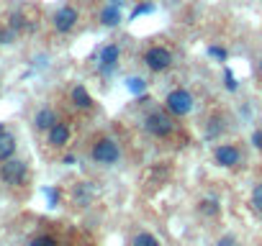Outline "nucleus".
I'll return each instance as SVG.
<instances>
[{
  "instance_id": "18",
  "label": "nucleus",
  "mask_w": 262,
  "mask_h": 246,
  "mask_svg": "<svg viewBox=\"0 0 262 246\" xmlns=\"http://www.w3.org/2000/svg\"><path fill=\"white\" fill-rule=\"evenodd\" d=\"M75 203H80V205H88V203H90V190H88V182H80V185L75 187Z\"/></svg>"
},
{
  "instance_id": "31",
  "label": "nucleus",
  "mask_w": 262,
  "mask_h": 246,
  "mask_svg": "<svg viewBox=\"0 0 262 246\" xmlns=\"http://www.w3.org/2000/svg\"><path fill=\"white\" fill-rule=\"evenodd\" d=\"M3 131H6V126H3V123H0V134H3Z\"/></svg>"
},
{
  "instance_id": "10",
  "label": "nucleus",
  "mask_w": 262,
  "mask_h": 246,
  "mask_svg": "<svg viewBox=\"0 0 262 246\" xmlns=\"http://www.w3.org/2000/svg\"><path fill=\"white\" fill-rule=\"evenodd\" d=\"M98 21H100V26H105V29H113V26H118L123 18H121V6H113V3H105L103 8H100V13H98Z\"/></svg>"
},
{
  "instance_id": "24",
  "label": "nucleus",
  "mask_w": 262,
  "mask_h": 246,
  "mask_svg": "<svg viewBox=\"0 0 262 246\" xmlns=\"http://www.w3.org/2000/svg\"><path fill=\"white\" fill-rule=\"evenodd\" d=\"M16 41V31L8 26V29H0V46L3 44H13Z\"/></svg>"
},
{
  "instance_id": "1",
  "label": "nucleus",
  "mask_w": 262,
  "mask_h": 246,
  "mask_svg": "<svg viewBox=\"0 0 262 246\" xmlns=\"http://www.w3.org/2000/svg\"><path fill=\"white\" fill-rule=\"evenodd\" d=\"M144 131L155 139H167L175 131V120L167 110H149L144 115Z\"/></svg>"
},
{
  "instance_id": "3",
  "label": "nucleus",
  "mask_w": 262,
  "mask_h": 246,
  "mask_svg": "<svg viewBox=\"0 0 262 246\" xmlns=\"http://www.w3.org/2000/svg\"><path fill=\"white\" fill-rule=\"evenodd\" d=\"M90 159H93L95 164H100V167H111V164H116V162L121 159V146H118L113 139L103 136V139H98V141L93 144Z\"/></svg>"
},
{
  "instance_id": "22",
  "label": "nucleus",
  "mask_w": 262,
  "mask_h": 246,
  "mask_svg": "<svg viewBox=\"0 0 262 246\" xmlns=\"http://www.w3.org/2000/svg\"><path fill=\"white\" fill-rule=\"evenodd\" d=\"M147 13H155V6H152V3H142V6H137L134 11H131V21L139 18V16H147Z\"/></svg>"
},
{
  "instance_id": "15",
  "label": "nucleus",
  "mask_w": 262,
  "mask_h": 246,
  "mask_svg": "<svg viewBox=\"0 0 262 246\" xmlns=\"http://www.w3.org/2000/svg\"><path fill=\"white\" fill-rule=\"evenodd\" d=\"M224 129H226V126H224V118H221V115H211L208 123H206V136H208V139H219V136L224 134Z\"/></svg>"
},
{
  "instance_id": "27",
  "label": "nucleus",
  "mask_w": 262,
  "mask_h": 246,
  "mask_svg": "<svg viewBox=\"0 0 262 246\" xmlns=\"http://www.w3.org/2000/svg\"><path fill=\"white\" fill-rule=\"evenodd\" d=\"M249 141H252V146H254V149H259V152H262V129L252 131V139H249Z\"/></svg>"
},
{
  "instance_id": "14",
  "label": "nucleus",
  "mask_w": 262,
  "mask_h": 246,
  "mask_svg": "<svg viewBox=\"0 0 262 246\" xmlns=\"http://www.w3.org/2000/svg\"><path fill=\"white\" fill-rule=\"evenodd\" d=\"M198 213L206 215V218H216V215L221 213V203H219L216 198H203V200L198 203Z\"/></svg>"
},
{
  "instance_id": "9",
  "label": "nucleus",
  "mask_w": 262,
  "mask_h": 246,
  "mask_svg": "<svg viewBox=\"0 0 262 246\" xmlns=\"http://www.w3.org/2000/svg\"><path fill=\"white\" fill-rule=\"evenodd\" d=\"M70 136H72V131H70V126H67V123H62V120H57L54 126L47 131L49 146H54V149H59V146H67V144H70Z\"/></svg>"
},
{
  "instance_id": "17",
  "label": "nucleus",
  "mask_w": 262,
  "mask_h": 246,
  "mask_svg": "<svg viewBox=\"0 0 262 246\" xmlns=\"http://www.w3.org/2000/svg\"><path fill=\"white\" fill-rule=\"evenodd\" d=\"M126 87L134 92V95H144L147 92V80L144 77H128L126 80Z\"/></svg>"
},
{
  "instance_id": "13",
  "label": "nucleus",
  "mask_w": 262,
  "mask_h": 246,
  "mask_svg": "<svg viewBox=\"0 0 262 246\" xmlns=\"http://www.w3.org/2000/svg\"><path fill=\"white\" fill-rule=\"evenodd\" d=\"M16 154V136H11L8 131L0 134V162H6Z\"/></svg>"
},
{
  "instance_id": "8",
  "label": "nucleus",
  "mask_w": 262,
  "mask_h": 246,
  "mask_svg": "<svg viewBox=\"0 0 262 246\" xmlns=\"http://www.w3.org/2000/svg\"><path fill=\"white\" fill-rule=\"evenodd\" d=\"M213 159H216L219 167L234 169V167L242 164V152H239V146H234V144H219V146L213 149Z\"/></svg>"
},
{
  "instance_id": "12",
  "label": "nucleus",
  "mask_w": 262,
  "mask_h": 246,
  "mask_svg": "<svg viewBox=\"0 0 262 246\" xmlns=\"http://www.w3.org/2000/svg\"><path fill=\"white\" fill-rule=\"evenodd\" d=\"M70 97H72V105L80 108V110H90V108H93V97H90V92L85 90V85H75L72 92H70Z\"/></svg>"
},
{
  "instance_id": "28",
  "label": "nucleus",
  "mask_w": 262,
  "mask_h": 246,
  "mask_svg": "<svg viewBox=\"0 0 262 246\" xmlns=\"http://www.w3.org/2000/svg\"><path fill=\"white\" fill-rule=\"evenodd\" d=\"M216 246H236V238H234V236H221V238L216 241Z\"/></svg>"
},
{
  "instance_id": "21",
  "label": "nucleus",
  "mask_w": 262,
  "mask_h": 246,
  "mask_svg": "<svg viewBox=\"0 0 262 246\" xmlns=\"http://www.w3.org/2000/svg\"><path fill=\"white\" fill-rule=\"evenodd\" d=\"M29 246H57V238L49 236V233H41V236H36Z\"/></svg>"
},
{
  "instance_id": "7",
  "label": "nucleus",
  "mask_w": 262,
  "mask_h": 246,
  "mask_svg": "<svg viewBox=\"0 0 262 246\" xmlns=\"http://www.w3.org/2000/svg\"><path fill=\"white\" fill-rule=\"evenodd\" d=\"M118 59H121V46L118 44H105L98 54V72L103 77H111L118 67Z\"/></svg>"
},
{
  "instance_id": "23",
  "label": "nucleus",
  "mask_w": 262,
  "mask_h": 246,
  "mask_svg": "<svg viewBox=\"0 0 262 246\" xmlns=\"http://www.w3.org/2000/svg\"><path fill=\"white\" fill-rule=\"evenodd\" d=\"M8 26H11V29H13V31L18 34V31H24V29H26V18H24L21 13H13V16H11V23H8Z\"/></svg>"
},
{
  "instance_id": "2",
  "label": "nucleus",
  "mask_w": 262,
  "mask_h": 246,
  "mask_svg": "<svg viewBox=\"0 0 262 246\" xmlns=\"http://www.w3.org/2000/svg\"><path fill=\"white\" fill-rule=\"evenodd\" d=\"M193 105H195V100H193V95H190L185 87H175V90H170L167 97H165V110H167L170 115H175V118H185V115L193 110Z\"/></svg>"
},
{
  "instance_id": "25",
  "label": "nucleus",
  "mask_w": 262,
  "mask_h": 246,
  "mask_svg": "<svg viewBox=\"0 0 262 246\" xmlns=\"http://www.w3.org/2000/svg\"><path fill=\"white\" fill-rule=\"evenodd\" d=\"M224 80H226V82H224V85H226V90H229V92H234V90H236V80H234V72H231V69H226V72H224Z\"/></svg>"
},
{
  "instance_id": "5",
  "label": "nucleus",
  "mask_w": 262,
  "mask_h": 246,
  "mask_svg": "<svg viewBox=\"0 0 262 246\" xmlns=\"http://www.w3.org/2000/svg\"><path fill=\"white\" fill-rule=\"evenodd\" d=\"M144 64H147V69H152V72H167L170 67H172V52L167 49V46H162V44H155V46H149L147 52H144Z\"/></svg>"
},
{
  "instance_id": "26",
  "label": "nucleus",
  "mask_w": 262,
  "mask_h": 246,
  "mask_svg": "<svg viewBox=\"0 0 262 246\" xmlns=\"http://www.w3.org/2000/svg\"><path fill=\"white\" fill-rule=\"evenodd\" d=\"M47 198H49V208H57L62 195H59V190H52V187H49V190H47Z\"/></svg>"
},
{
  "instance_id": "4",
  "label": "nucleus",
  "mask_w": 262,
  "mask_h": 246,
  "mask_svg": "<svg viewBox=\"0 0 262 246\" xmlns=\"http://www.w3.org/2000/svg\"><path fill=\"white\" fill-rule=\"evenodd\" d=\"M0 180L11 187H21L26 180H29V164L21 162V159H6L3 167H0Z\"/></svg>"
},
{
  "instance_id": "6",
  "label": "nucleus",
  "mask_w": 262,
  "mask_h": 246,
  "mask_svg": "<svg viewBox=\"0 0 262 246\" xmlns=\"http://www.w3.org/2000/svg\"><path fill=\"white\" fill-rule=\"evenodd\" d=\"M77 21H80V11H77L75 6H62V8L54 13L52 26H54L57 34H70V31L77 26Z\"/></svg>"
},
{
  "instance_id": "11",
  "label": "nucleus",
  "mask_w": 262,
  "mask_h": 246,
  "mask_svg": "<svg viewBox=\"0 0 262 246\" xmlns=\"http://www.w3.org/2000/svg\"><path fill=\"white\" fill-rule=\"evenodd\" d=\"M57 120H59V118H57V113H54L52 108H41V110L34 115V126H36V131H49Z\"/></svg>"
},
{
  "instance_id": "16",
  "label": "nucleus",
  "mask_w": 262,
  "mask_h": 246,
  "mask_svg": "<svg viewBox=\"0 0 262 246\" xmlns=\"http://www.w3.org/2000/svg\"><path fill=\"white\" fill-rule=\"evenodd\" d=\"M131 246H162V243H160V238L155 233L142 231V233H137L134 238H131Z\"/></svg>"
},
{
  "instance_id": "32",
  "label": "nucleus",
  "mask_w": 262,
  "mask_h": 246,
  "mask_svg": "<svg viewBox=\"0 0 262 246\" xmlns=\"http://www.w3.org/2000/svg\"><path fill=\"white\" fill-rule=\"evenodd\" d=\"M259 75H262V59H259Z\"/></svg>"
},
{
  "instance_id": "30",
  "label": "nucleus",
  "mask_w": 262,
  "mask_h": 246,
  "mask_svg": "<svg viewBox=\"0 0 262 246\" xmlns=\"http://www.w3.org/2000/svg\"><path fill=\"white\" fill-rule=\"evenodd\" d=\"M108 3H113V6H123L126 0H108Z\"/></svg>"
},
{
  "instance_id": "29",
  "label": "nucleus",
  "mask_w": 262,
  "mask_h": 246,
  "mask_svg": "<svg viewBox=\"0 0 262 246\" xmlns=\"http://www.w3.org/2000/svg\"><path fill=\"white\" fill-rule=\"evenodd\" d=\"M62 162H64V164H75V162H77V159H75V154H67V157H64V159H62Z\"/></svg>"
},
{
  "instance_id": "19",
  "label": "nucleus",
  "mask_w": 262,
  "mask_h": 246,
  "mask_svg": "<svg viewBox=\"0 0 262 246\" xmlns=\"http://www.w3.org/2000/svg\"><path fill=\"white\" fill-rule=\"evenodd\" d=\"M252 208L257 213H262V182H257L254 190H252Z\"/></svg>"
},
{
  "instance_id": "20",
  "label": "nucleus",
  "mask_w": 262,
  "mask_h": 246,
  "mask_svg": "<svg viewBox=\"0 0 262 246\" xmlns=\"http://www.w3.org/2000/svg\"><path fill=\"white\" fill-rule=\"evenodd\" d=\"M208 57H213L216 62H226V59H229V52H226L224 46H216V44H213V46H208Z\"/></svg>"
}]
</instances>
